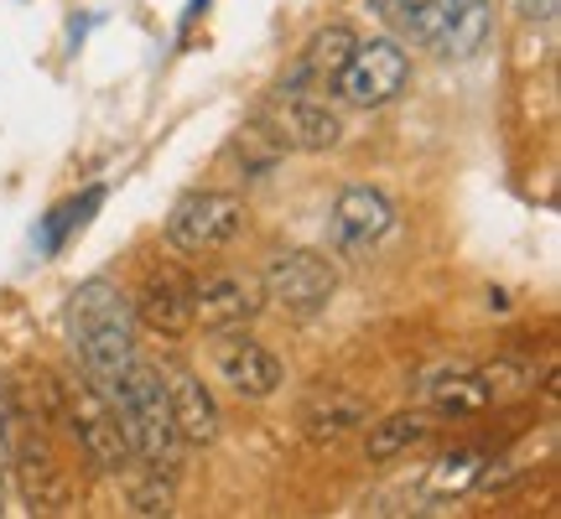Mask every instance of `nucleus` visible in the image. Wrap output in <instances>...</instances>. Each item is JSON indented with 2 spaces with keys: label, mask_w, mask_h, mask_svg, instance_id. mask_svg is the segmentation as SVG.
<instances>
[{
  "label": "nucleus",
  "mask_w": 561,
  "mask_h": 519,
  "mask_svg": "<svg viewBox=\"0 0 561 519\" xmlns=\"http://www.w3.org/2000/svg\"><path fill=\"white\" fill-rule=\"evenodd\" d=\"M265 312L261 280L240 276V270H214V276L193 280V327L203 333H244L250 322Z\"/></svg>",
  "instance_id": "8"
},
{
  "label": "nucleus",
  "mask_w": 561,
  "mask_h": 519,
  "mask_svg": "<svg viewBox=\"0 0 561 519\" xmlns=\"http://www.w3.org/2000/svg\"><path fill=\"white\" fill-rule=\"evenodd\" d=\"M494 405V390L483 384L479 369H453V374H437L426 384V411L437 420H468L483 416Z\"/></svg>",
  "instance_id": "17"
},
{
  "label": "nucleus",
  "mask_w": 561,
  "mask_h": 519,
  "mask_svg": "<svg viewBox=\"0 0 561 519\" xmlns=\"http://www.w3.org/2000/svg\"><path fill=\"white\" fill-rule=\"evenodd\" d=\"M62 431L79 441V452L100 473H125L130 468V441L121 431V416L94 380H68L62 384Z\"/></svg>",
  "instance_id": "3"
},
{
  "label": "nucleus",
  "mask_w": 561,
  "mask_h": 519,
  "mask_svg": "<svg viewBox=\"0 0 561 519\" xmlns=\"http://www.w3.org/2000/svg\"><path fill=\"white\" fill-rule=\"evenodd\" d=\"M130 312H136L140 327H151L161 338H182V333L193 327V280L182 276L178 265L146 270L136 301H130Z\"/></svg>",
  "instance_id": "11"
},
{
  "label": "nucleus",
  "mask_w": 561,
  "mask_h": 519,
  "mask_svg": "<svg viewBox=\"0 0 561 519\" xmlns=\"http://www.w3.org/2000/svg\"><path fill=\"white\" fill-rule=\"evenodd\" d=\"M489 26H494V11H489V0H442V32H437V47L442 58H473L483 53V42H489Z\"/></svg>",
  "instance_id": "16"
},
{
  "label": "nucleus",
  "mask_w": 561,
  "mask_h": 519,
  "mask_svg": "<svg viewBox=\"0 0 561 519\" xmlns=\"http://www.w3.org/2000/svg\"><path fill=\"white\" fill-rule=\"evenodd\" d=\"M100 203H104V187H89L83 198L58 203V208L42 219V229H37V250H42V255H58L62 240H68L73 229H83V223H89V214H94Z\"/></svg>",
  "instance_id": "21"
},
{
  "label": "nucleus",
  "mask_w": 561,
  "mask_h": 519,
  "mask_svg": "<svg viewBox=\"0 0 561 519\" xmlns=\"http://www.w3.org/2000/svg\"><path fill=\"white\" fill-rule=\"evenodd\" d=\"M115 416H121V431L130 441V462H146L167 478H178L182 468V437L172 426V405H167V380H161L151 364H130L121 380L104 390Z\"/></svg>",
  "instance_id": "2"
},
{
  "label": "nucleus",
  "mask_w": 561,
  "mask_h": 519,
  "mask_svg": "<svg viewBox=\"0 0 561 519\" xmlns=\"http://www.w3.org/2000/svg\"><path fill=\"white\" fill-rule=\"evenodd\" d=\"M369 11L396 26V42L432 47L442 32V0H369Z\"/></svg>",
  "instance_id": "19"
},
{
  "label": "nucleus",
  "mask_w": 561,
  "mask_h": 519,
  "mask_svg": "<svg viewBox=\"0 0 561 519\" xmlns=\"http://www.w3.org/2000/svg\"><path fill=\"white\" fill-rule=\"evenodd\" d=\"M68 338H73V354L83 364V380L110 390L136 364V312H130V297L110 276L83 280L73 291V301H68Z\"/></svg>",
  "instance_id": "1"
},
{
  "label": "nucleus",
  "mask_w": 561,
  "mask_h": 519,
  "mask_svg": "<svg viewBox=\"0 0 561 519\" xmlns=\"http://www.w3.org/2000/svg\"><path fill=\"white\" fill-rule=\"evenodd\" d=\"M130 509L136 515H172V478L157 473V468H146V478L130 488Z\"/></svg>",
  "instance_id": "23"
},
{
  "label": "nucleus",
  "mask_w": 561,
  "mask_h": 519,
  "mask_svg": "<svg viewBox=\"0 0 561 519\" xmlns=\"http://www.w3.org/2000/svg\"><path fill=\"white\" fill-rule=\"evenodd\" d=\"M244 198L224 193V187H193L172 203L167 214V240L178 244L182 255H214L224 244H234L244 234Z\"/></svg>",
  "instance_id": "4"
},
{
  "label": "nucleus",
  "mask_w": 561,
  "mask_h": 519,
  "mask_svg": "<svg viewBox=\"0 0 561 519\" xmlns=\"http://www.w3.org/2000/svg\"><path fill=\"white\" fill-rule=\"evenodd\" d=\"M483 478H489V473H483V452L458 447V452H447V458L426 473V494H432V499H458L468 488H479Z\"/></svg>",
  "instance_id": "20"
},
{
  "label": "nucleus",
  "mask_w": 561,
  "mask_h": 519,
  "mask_svg": "<svg viewBox=\"0 0 561 519\" xmlns=\"http://www.w3.org/2000/svg\"><path fill=\"white\" fill-rule=\"evenodd\" d=\"M261 291H265V301H276L280 312L312 318V312H322V307L333 301L339 270H333V260L318 255V250H280V255H271V265H265Z\"/></svg>",
  "instance_id": "6"
},
{
  "label": "nucleus",
  "mask_w": 561,
  "mask_h": 519,
  "mask_svg": "<svg viewBox=\"0 0 561 519\" xmlns=\"http://www.w3.org/2000/svg\"><path fill=\"white\" fill-rule=\"evenodd\" d=\"M234 151H240V161H244V177H265V172H271V166L286 157V146H280L276 130H271L265 120H255L250 130H240Z\"/></svg>",
  "instance_id": "22"
},
{
  "label": "nucleus",
  "mask_w": 561,
  "mask_h": 519,
  "mask_svg": "<svg viewBox=\"0 0 561 519\" xmlns=\"http://www.w3.org/2000/svg\"><path fill=\"white\" fill-rule=\"evenodd\" d=\"M167 405H172V426H178L182 447H208V441H219V405H214V395L203 390L198 374L172 369V374H167Z\"/></svg>",
  "instance_id": "14"
},
{
  "label": "nucleus",
  "mask_w": 561,
  "mask_h": 519,
  "mask_svg": "<svg viewBox=\"0 0 561 519\" xmlns=\"http://www.w3.org/2000/svg\"><path fill=\"white\" fill-rule=\"evenodd\" d=\"M405 83H411L405 47L396 37H369V42H354L333 94H343L354 109H380V104H390L401 94Z\"/></svg>",
  "instance_id": "5"
},
{
  "label": "nucleus",
  "mask_w": 561,
  "mask_h": 519,
  "mask_svg": "<svg viewBox=\"0 0 561 519\" xmlns=\"http://www.w3.org/2000/svg\"><path fill=\"white\" fill-rule=\"evenodd\" d=\"M0 504H5V488H0Z\"/></svg>",
  "instance_id": "27"
},
{
  "label": "nucleus",
  "mask_w": 561,
  "mask_h": 519,
  "mask_svg": "<svg viewBox=\"0 0 561 519\" xmlns=\"http://www.w3.org/2000/svg\"><path fill=\"white\" fill-rule=\"evenodd\" d=\"M214 369H219V380L229 384V395H240V400H271L280 384H286V369H280L276 354H271L265 343L244 338V333H219Z\"/></svg>",
  "instance_id": "10"
},
{
  "label": "nucleus",
  "mask_w": 561,
  "mask_h": 519,
  "mask_svg": "<svg viewBox=\"0 0 561 519\" xmlns=\"http://www.w3.org/2000/svg\"><path fill=\"white\" fill-rule=\"evenodd\" d=\"M396 229V203L385 198L380 187H343L339 203H333V244L348 250V255H359L369 244H380L385 234Z\"/></svg>",
  "instance_id": "12"
},
{
  "label": "nucleus",
  "mask_w": 561,
  "mask_h": 519,
  "mask_svg": "<svg viewBox=\"0 0 561 519\" xmlns=\"http://www.w3.org/2000/svg\"><path fill=\"white\" fill-rule=\"evenodd\" d=\"M203 5H208V0H193V5H187V21H198V16H203Z\"/></svg>",
  "instance_id": "26"
},
{
  "label": "nucleus",
  "mask_w": 561,
  "mask_h": 519,
  "mask_svg": "<svg viewBox=\"0 0 561 519\" xmlns=\"http://www.w3.org/2000/svg\"><path fill=\"white\" fill-rule=\"evenodd\" d=\"M510 5H515L520 21H557L561 11V0H510Z\"/></svg>",
  "instance_id": "25"
},
{
  "label": "nucleus",
  "mask_w": 561,
  "mask_h": 519,
  "mask_svg": "<svg viewBox=\"0 0 561 519\" xmlns=\"http://www.w3.org/2000/svg\"><path fill=\"white\" fill-rule=\"evenodd\" d=\"M21 483V499L32 504V515H68L73 509V473L58 462L53 441L42 437L37 426L26 437H11V462Z\"/></svg>",
  "instance_id": "7"
},
{
  "label": "nucleus",
  "mask_w": 561,
  "mask_h": 519,
  "mask_svg": "<svg viewBox=\"0 0 561 519\" xmlns=\"http://www.w3.org/2000/svg\"><path fill=\"white\" fill-rule=\"evenodd\" d=\"M11 437H16V405H11L5 384H0V473H5V462H11Z\"/></svg>",
  "instance_id": "24"
},
{
  "label": "nucleus",
  "mask_w": 561,
  "mask_h": 519,
  "mask_svg": "<svg viewBox=\"0 0 561 519\" xmlns=\"http://www.w3.org/2000/svg\"><path fill=\"white\" fill-rule=\"evenodd\" d=\"M261 120L276 130V140L286 151H333L343 140L339 109L322 100V94H286L280 89L276 100L265 104Z\"/></svg>",
  "instance_id": "9"
},
{
  "label": "nucleus",
  "mask_w": 561,
  "mask_h": 519,
  "mask_svg": "<svg viewBox=\"0 0 561 519\" xmlns=\"http://www.w3.org/2000/svg\"><path fill=\"white\" fill-rule=\"evenodd\" d=\"M354 42L359 37H354L348 21L322 26L318 37L297 53V62H291V73L280 79V89H286V94H333V89H339L343 62H348V53H354Z\"/></svg>",
  "instance_id": "13"
},
{
  "label": "nucleus",
  "mask_w": 561,
  "mask_h": 519,
  "mask_svg": "<svg viewBox=\"0 0 561 519\" xmlns=\"http://www.w3.org/2000/svg\"><path fill=\"white\" fill-rule=\"evenodd\" d=\"M359 426H369V405H364L354 390L328 384V390H318V395L301 405V431H307V441H343V437H354Z\"/></svg>",
  "instance_id": "15"
},
{
  "label": "nucleus",
  "mask_w": 561,
  "mask_h": 519,
  "mask_svg": "<svg viewBox=\"0 0 561 519\" xmlns=\"http://www.w3.org/2000/svg\"><path fill=\"white\" fill-rule=\"evenodd\" d=\"M426 437H432V416L426 411H396V416L369 426L364 452H369V462H396V458H411Z\"/></svg>",
  "instance_id": "18"
}]
</instances>
